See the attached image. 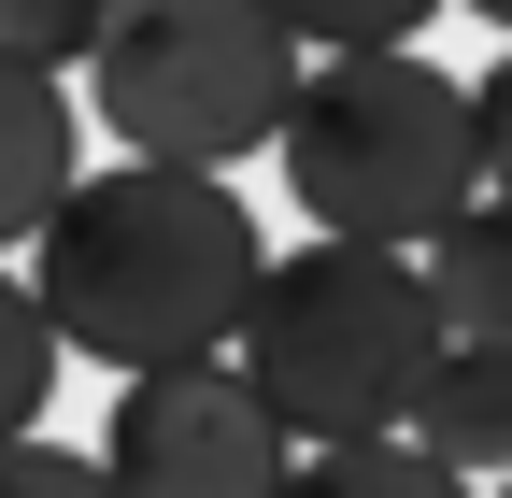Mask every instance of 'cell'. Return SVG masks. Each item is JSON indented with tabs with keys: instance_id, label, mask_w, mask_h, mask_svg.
<instances>
[{
	"instance_id": "52a82bcc",
	"label": "cell",
	"mask_w": 512,
	"mask_h": 498,
	"mask_svg": "<svg viewBox=\"0 0 512 498\" xmlns=\"http://www.w3.org/2000/svg\"><path fill=\"white\" fill-rule=\"evenodd\" d=\"M413 285H427L441 342H498V356H512V200L470 185V200L413 242Z\"/></svg>"
},
{
	"instance_id": "ba28073f",
	"label": "cell",
	"mask_w": 512,
	"mask_h": 498,
	"mask_svg": "<svg viewBox=\"0 0 512 498\" xmlns=\"http://www.w3.org/2000/svg\"><path fill=\"white\" fill-rule=\"evenodd\" d=\"M57 185H72V86L0 43V257L57 214Z\"/></svg>"
},
{
	"instance_id": "277c9868",
	"label": "cell",
	"mask_w": 512,
	"mask_h": 498,
	"mask_svg": "<svg viewBox=\"0 0 512 498\" xmlns=\"http://www.w3.org/2000/svg\"><path fill=\"white\" fill-rule=\"evenodd\" d=\"M299 29L271 0H114V29L86 43V100L128 157L157 171H242L271 157L285 100H299Z\"/></svg>"
},
{
	"instance_id": "6da1fadb",
	"label": "cell",
	"mask_w": 512,
	"mask_h": 498,
	"mask_svg": "<svg viewBox=\"0 0 512 498\" xmlns=\"http://www.w3.org/2000/svg\"><path fill=\"white\" fill-rule=\"evenodd\" d=\"M29 242H43L29 299H43L57 356H100L114 385H128V370H200V356H228L256 271H271L242 185H228V171H157V157L72 171Z\"/></svg>"
},
{
	"instance_id": "8fae6325",
	"label": "cell",
	"mask_w": 512,
	"mask_h": 498,
	"mask_svg": "<svg viewBox=\"0 0 512 498\" xmlns=\"http://www.w3.org/2000/svg\"><path fill=\"white\" fill-rule=\"evenodd\" d=\"M271 15L299 29V57H384V43H413L441 0H271Z\"/></svg>"
},
{
	"instance_id": "5bb4252c",
	"label": "cell",
	"mask_w": 512,
	"mask_h": 498,
	"mask_svg": "<svg viewBox=\"0 0 512 498\" xmlns=\"http://www.w3.org/2000/svg\"><path fill=\"white\" fill-rule=\"evenodd\" d=\"M470 157H484V200H512V43H498V72L470 86Z\"/></svg>"
},
{
	"instance_id": "7c38bea8",
	"label": "cell",
	"mask_w": 512,
	"mask_h": 498,
	"mask_svg": "<svg viewBox=\"0 0 512 498\" xmlns=\"http://www.w3.org/2000/svg\"><path fill=\"white\" fill-rule=\"evenodd\" d=\"M100 29H114V0H0V43H15V57H43V72H72Z\"/></svg>"
},
{
	"instance_id": "8992f818",
	"label": "cell",
	"mask_w": 512,
	"mask_h": 498,
	"mask_svg": "<svg viewBox=\"0 0 512 498\" xmlns=\"http://www.w3.org/2000/svg\"><path fill=\"white\" fill-rule=\"evenodd\" d=\"M399 442L441 456L456 484H512V356L498 342H441L427 385H413V413H399Z\"/></svg>"
},
{
	"instance_id": "3957f363",
	"label": "cell",
	"mask_w": 512,
	"mask_h": 498,
	"mask_svg": "<svg viewBox=\"0 0 512 498\" xmlns=\"http://www.w3.org/2000/svg\"><path fill=\"white\" fill-rule=\"evenodd\" d=\"M271 171L285 200L313 214V242H384V257H413L484 185L470 157V86L441 72V57L384 43V57H313L285 129H271Z\"/></svg>"
},
{
	"instance_id": "5b68a950",
	"label": "cell",
	"mask_w": 512,
	"mask_h": 498,
	"mask_svg": "<svg viewBox=\"0 0 512 498\" xmlns=\"http://www.w3.org/2000/svg\"><path fill=\"white\" fill-rule=\"evenodd\" d=\"M285 470H299V442L271 427V399L228 356L128 370L114 413H100V484L114 498H285Z\"/></svg>"
},
{
	"instance_id": "9a60e30c",
	"label": "cell",
	"mask_w": 512,
	"mask_h": 498,
	"mask_svg": "<svg viewBox=\"0 0 512 498\" xmlns=\"http://www.w3.org/2000/svg\"><path fill=\"white\" fill-rule=\"evenodd\" d=\"M470 15H484V29H498V43H512V0H470Z\"/></svg>"
},
{
	"instance_id": "7a4b0ae2",
	"label": "cell",
	"mask_w": 512,
	"mask_h": 498,
	"mask_svg": "<svg viewBox=\"0 0 512 498\" xmlns=\"http://www.w3.org/2000/svg\"><path fill=\"white\" fill-rule=\"evenodd\" d=\"M427 356H441V314H427L413 257H384V242H299V257H271L242 328H228V370L271 399V427L299 456L399 442Z\"/></svg>"
},
{
	"instance_id": "30bf717a",
	"label": "cell",
	"mask_w": 512,
	"mask_h": 498,
	"mask_svg": "<svg viewBox=\"0 0 512 498\" xmlns=\"http://www.w3.org/2000/svg\"><path fill=\"white\" fill-rule=\"evenodd\" d=\"M43 399H57V328H43V299L0 271V442H29Z\"/></svg>"
},
{
	"instance_id": "2e32d148",
	"label": "cell",
	"mask_w": 512,
	"mask_h": 498,
	"mask_svg": "<svg viewBox=\"0 0 512 498\" xmlns=\"http://www.w3.org/2000/svg\"><path fill=\"white\" fill-rule=\"evenodd\" d=\"M498 498H512V484H498Z\"/></svg>"
},
{
	"instance_id": "4fadbf2b",
	"label": "cell",
	"mask_w": 512,
	"mask_h": 498,
	"mask_svg": "<svg viewBox=\"0 0 512 498\" xmlns=\"http://www.w3.org/2000/svg\"><path fill=\"white\" fill-rule=\"evenodd\" d=\"M0 498H114V484H100V456H72V442L29 427V442H0Z\"/></svg>"
},
{
	"instance_id": "9c48e42d",
	"label": "cell",
	"mask_w": 512,
	"mask_h": 498,
	"mask_svg": "<svg viewBox=\"0 0 512 498\" xmlns=\"http://www.w3.org/2000/svg\"><path fill=\"white\" fill-rule=\"evenodd\" d=\"M285 498H470V484L441 456H413V442H328V456L285 470Z\"/></svg>"
}]
</instances>
